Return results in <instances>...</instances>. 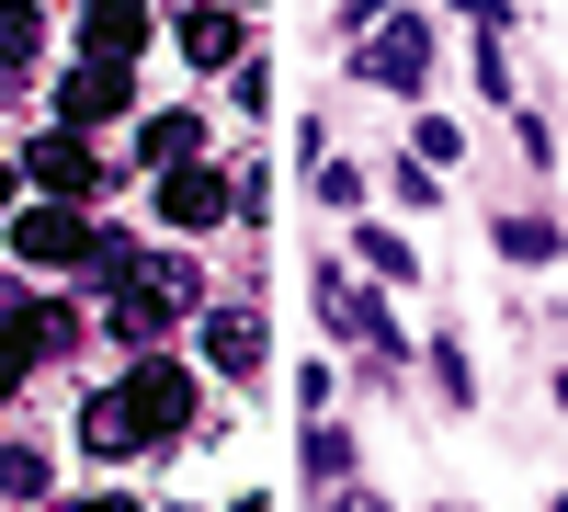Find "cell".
I'll return each instance as SVG.
<instances>
[{
  "label": "cell",
  "instance_id": "1",
  "mask_svg": "<svg viewBox=\"0 0 568 512\" xmlns=\"http://www.w3.org/2000/svg\"><path fill=\"white\" fill-rule=\"evenodd\" d=\"M114 399H125V433H136V444H171L182 422H194V377H182L171 353H136V377H125Z\"/></svg>",
  "mask_w": 568,
  "mask_h": 512
},
{
  "label": "cell",
  "instance_id": "2",
  "mask_svg": "<svg viewBox=\"0 0 568 512\" xmlns=\"http://www.w3.org/2000/svg\"><path fill=\"white\" fill-rule=\"evenodd\" d=\"M182 308H194V273H182V262H136L125 285H114V331L125 342H160Z\"/></svg>",
  "mask_w": 568,
  "mask_h": 512
},
{
  "label": "cell",
  "instance_id": "3",
  "mask_svg": "<svg viewBox=\"0 0 568 512\" xmlns=\"http://www.w3.org/2000/svg\"><path fill=\"white\" fill-rule=\"evenodd\" d=\"M12 251H23V262H91V217L45 194V205H23V217H12Z\"/></svg>",
  "mask_w": 568,
  "mask_h": 512
},
{
  "label": "cell",
  "instance_id": "4",
  "mask_svg": "<svg viewBox=\"0 0 568 512\" xmlns=\"http://www.w3.org/2000/svg\"><path fill=\"white\" fill-rule=\"evenodd\" d=\"M420 69H433V34H420L409 12H387L364 34V80H387V91H420Z\"/></svg>",
  "mask_w": 568,
  "mask_h": 512
},
{
  "label": "cell",
  "instance_id": "5",
  "mask_svg": "<svg viewBox=\"0 0 568 512\" xmlns=\"http://www.w3.org/2000/svg\"><path fill=\"white\" fill-rule=\"evenodd\" d=\"M80 46L91 58H136V46H149V0H80Z\"/></svg>",
  "mask_w": 568,
  "mask_h": 512
},
{
  "label": "cell",
  "instance_id": "6",
  "mask_svg": "<svg viewBox=\"0 0 568 512\" xmlns=\"http://www.w3.org/2000/svg\"><path fill=\"white\" fill-rule=\"evenodd\" d=\"M23 171H34L45 194H58V205H80L91 182H103V171H91V149H80V126H58V137H34V160H23Z\"/></svg>",
  "mask_w": 568,
  "mask_h": 512
},
{
  "label": "cell",
  "instance_id": "7",
  "mask_svg": "<svg viewBox=\"0 0 568 512\" xmlns=\"http://www.w3.org/2000/svg\"><path fill=\"white\" fill-rule=\"evenodd\" d=\"M58 114H69V126H114V114H125V69H114V58H80L69 91H58Z\"/></svg>",
  "mask_w": 568,
  "mask_h": 512
},
{
  "label": "cell",
  "instance_id": "8",
  "mask_svg": "<svg viewBox=\"0 0 568 512\" xmlns=\"http://www.w3.org/2000/svg\"><path fill=\"white\" fill-rule=\"evenodd\" d=\"M160 217H171V228H216V217H227V182H216V171H194V160L160 171Z\"/></svg>",
  "mask_w": 568,
  "mask_h": 512
},
{
  "label": "cell",
  "instance_id": "9",
  "mask_svg": "<svg viewBox=\"0 0 568 512\" xmlns=\"http://www.w3.org/2000/svg\"><path fill=\"white\" fill-rule=\"evenodd\" d=\"M182 58H194V69H240V12H227V0L182 12Z\"/></svg>",
  "mask_w": 568,
  "mask_h": 512
},
{
  "label": "cell",
  "instance_id": "10",
  "mask_svg": "<svg viewBox=\"0 0 568 512\" xmlns=\"http://www.w3.org/2000/svg\"><path fill=\"white\" fill-rule=\"evenodd\" d=\"M205 364H216V377H251V364H262V319L251 308H216L205 319Z\"/></svg>",
  "mask_w": 568,
  "mask_h": 512
},
{
  "label": "cell",
  "instance_id": "11",
  "mask_svg": "<svg viewBox=\"0 0 568 512\" xmlns=\"http://www.w3.org/2000/svg\"><path fill=\"white\" fill-rule=\"evenodd\" d=\"M45 342H58V319H45V308H12V319H0V399L23 388V364H34Z\"/></svg>",
  "mask_w": 568,
  "mask_h": 512
},
{
  "label": "cell",
  "instance_id": "12",
  "mask_svg": "<svg viewBox=\"0 0 568 512\" xmlns=\"http://www.w3.org/2000/svg\"><path fill=\"white\" fill-rule=\"evenodd\" d=\"M318 308H329V331H353V342H387L375 297H364V285H342V273H318Z\"/></svg>",
  "mask_w": 568,
  "mask_h": 512
},
{
  "label": "cell",
  "instance_id": "13",
  "mask_svg": "<svg viewBox=\"0 0 568 512\" xmlns=\"http://www.w3.org/2000/svg\"><path fill=\"white\" fill-rule=\"evenodd\" d=\"M136 149H149V171H182V160L205 149V126H194V114H149V126H136Z\"/></svg>",
  "mask_w": 568,
  "mask_h": 512
},
{
  "label": "cell",
  "instance_id": "14",
  "mask_svg": "<svg viewBox=\"0 0 568 512\" xmlns=\"http://www.w3.org/2000/svg\"><path fill=\"white\" fill-rule=\"evenodd\" d=\"M34 46H45V12L34 0H0V69H23Z\"/></svg>",
  "mask_w": 568,
  "mask_h": 512
},
{
  "label": "cell",
  "instance_id": "15",
  "mask_svg": "<svg viewBox=\"0 0 568 512\" xmlns=\"http://www.w3.org/2000/svg\"><path fill=\"white\" fill-rule=\"evenodd\" d=\"M80 444H91V455H125V444H136V433H125V399H114V388L80 410Z\"/></svg>",
  "mask_w": 568,
  "mask_h": 512
},
{
  "label": "cell",
  "instance_id": "16",
  "mask_svg": "<svg viewBox=\"0 0 568 512\" xmlns=\"http://www.w3.org/2000/svg\"><path fill=\"white\" fill-rule=\"evenodd\" d=\"M500 251H511V262H546L557 228H546V217H500Z\"/></svg>",
  "mask_w": 568,
  "mask_h": 512
},
{
  "label": "cell",
  "instance_id": "17",
  "mask_svg": "<svg viewBox=\"0 0 568 512\" xmlns=\"http://www.w3.org/2000/svg\"><path fill=\"white\" fill-rule=\"evenodd\" d=\"M364 262H375V273H398V285L420 273V262H409V240H387V228H364Z\"/></svg>",
  "mask_w": 568,
  "mask_h": 512
},
{
  "label": "cell",
  "instance_id": "18",
  "mask_svg": "<svg viewBox=\"0 0 568 512\" xmlns=\"http://www.w3.org/2000/svg\"><path fill=\"white\" fill-rule=\"evenodd\" d=\"M69 512H136V501H69Z\"/></svg>",
  "mask_w": 568,
  "mask_h": 512
},
{
  "label": "cell",
  "instance_id": "19",
  "mask_svg": "<svg viewBox=\"0 0 568 512\" xmlns=\"http://www.w3.org/2000/svg\"><path fill=\"white\" fill-rule=\"evenodd\" d=\"M0 217H12V160H0Z\"/></svg>",
  "mask_w": 568,
  "mask_h": 512
},
{
  "label": "cell",
  "instance_id": "20",
  "mask_svg": "<svg viewBox=\"0 0 568 512\" xmlns=\"http://www.w3.org/2000/svg\"><path fill=\"white\" fill-rule=\"evenodd\" d=\"M342 512H375V501H364V490H353V501H342Z\"/></svg>",
  "mask_w": 568,
  "mask_h": 512
}]
</instances>
